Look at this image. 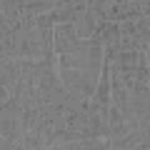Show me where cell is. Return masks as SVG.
<instances>
[{"label": "cell", "mask_w": 150, "mask_h": 150, "mask_svg": "<svg viewBox=\"0 0 150 150\" xmlns=\"http://www.w3.org/2000/svg\"><path fill=\"white\" fill-rule=\"evenodd\" d=\"M53 33H55V53H58V55L70 53V50H75L78 45L83 43L80 38H78L75 23H55Z\"/></svg>", "instance_id": "6da1fadb"}, {"label": "cell", "mask_w": 150, "mask_h": 150, "mask_svg": "<svg viewBox=\"0 0 150 150\" xmlns=\"http://www.w3.org/2000/svg\"><path fill=\"white\" fill-rule=\"evenodd\" d=\"M103 18L98 15L93 8H88V13L80 18V20H75V30H78V38L80 40H88V38H93L98 33V28H100Z\"/></svg>", "instance_id": "7a4b0ae2"}, {"label": "cell", "mask_w": 150, "mask_h": 150, "mask_svg": "<svg viewBox=\"0 0 150 150\" xmlns=\"http://www.w3.org/2000/svg\"><path fill=\"white\" fill-rule=\"evenodd\" d=\"M98 43L105 48V45H118L120 43V23H112V20H103L98 33L93 35Z\"/></svg>", "instance_id": "3957f363"}]
</instances>
